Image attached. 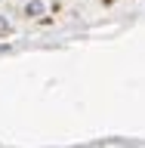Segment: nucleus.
<instances>
[{
    "label": "nucleus",
    "instance_id": "f257e3e1",
    "mask_svg": "<svg viewBox=\"0 0 145 148\" xmlns=\"http://www.w3.org/2000/svg\"><path fill=\"white\" fill-rule=\"evenodd\" d=\"M3 31H6V22H3V18H0V34H3Z\"/></svg>",
    "mask_w": 145,
    "mask_h": 148
}]
</instances>
